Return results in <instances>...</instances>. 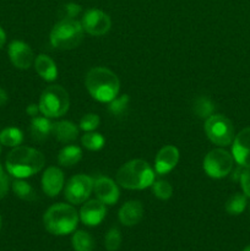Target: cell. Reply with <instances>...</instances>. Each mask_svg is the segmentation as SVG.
Instances as JSON below:
<instances>
[{
    "instance_id": "1",
    "label": "cell",
    "mask_w": 250,
    "mask_h": 251,
    "mask_svg": "<svg viewBox=\"0 0 250 251\" xmlns=\"http://www.w3.org/2000/svg\"><path fill=\"white\" fill-rule=\"evenodd\" d=\"M46 158L41 151L32 147L17 146L9 152L5 167L10 176L17 179H25L43 169Z\"/></svg>"
},
{
    "instance_id": "2",
    "label": "cell",
    "mask_w": 250,
    "mask_h": 251,
    "mask_svg": "<svg viewBox=\"0 0 250 251\" xmlns=\"http://www.w3.org/2000/svg\"><path fill=\"white\" fill-rule=\"evenodd\" d=\"M85 85L88 93L96 100L109 103L118 96L120 90V81L112 70L107 68H93L87 73Z\"/></svg>"
},
{
    "instance_id": "3",
    "label": "cell",
    "mask_w": 250,
    "mask_h": 251,
    "mask_svg": "<svg viewBox=\"0 0 250 251\" xmlns=\"http://www.w3.org/2000/svg\"><path fill=\"white\" fill-rule=\"evenodd\" d=\"M46 229L53 235H66L76 229L78 223V213L76 208L66 203H56L50 206L43 216Z\"/></svg>"
},
{
    "instance_id": "4",
    "label": "cell",
    "mask_w": 250,
    "mask_h": 251,
    "mask_svg": "<svg viewBox=\"0 0 250 251\" xmlns=\"http://www.w3.org/2000/svg\"><path fill=\"white\" fill-rule=\"evenodd\" d=\"M153 180V169L142 159H132L127 162L117 173V183L129 190H142L149 188Z\"/></svg>"
},
{
    "instance_id": "5",
    "label": "cell",
    "mask_w": 250,
    "mask_h": 251,
    "mask_svg": "<svg viewBox=\"0 0 250 251\" xmlns=\"http://www.w3.org/2000/svg\"><path fill=\"white\" fill-rule=\"evenodd\" d=\"M82 25L75 19H64L54 25L50 31V43L54 48L70 50L77 48L83 41Z\"/></svg>"
},
{
    "instance_id": "6",
    "label": "cell",
    "mask_w": 250,
    "mask_h": 251,
    "mask_svg": "<svg viewBox=\"0 0 250 251\" xmlns=\"http://www.w3.org/2000/svg\"><path fill=\"white\" fill-rule=\"evenodd\" d=\"M39 112L47 118L63 117L69 110V93L59 85L48 86L39 98Z\"/></svg>"
},
{
    "instance_id": "7",
    "label": "cell",
    "mask_w": 250,
    "mask_h": 251,
    "mask_svg": "<svg viewBox=\"0 0 250 251\" xmlns=\"http://www.w3.org/2000/svg\"><path fill=\"white\" fill-rule=\"evenodd\" d=\"M205 132L211 142L217 146H229L234 140V126L225 115H211L205 122Z\"/></svg>"
},
{
    "instance_id": "8",
    "label": "cell",
    "mask_w": 250,
    "mask_h": 251,
    "mask_svg": "<svg viewBox=\"0 0 250 251\" xmlns=\"http://www.w3.org/2000/svg\"><path fill=\"white\" fill-rule=\"evenodd\" d=\"M233 162L234 158L229 152L222 149H215L206 154L203 159V171L211 178H225L232 172Z\"/></svg>"
},
{
    "instance_id": "9",
    "label": "cell",
    "mask_w": 250,
    "mask_h": 251,
    "mask_svg": "<svg viewBox=\"0 0 250 251\" xmlns=\"http://www.w3.org/2000/svg\"><path fill=\"white\" fill-rule=\"evenodd\" d=\"M93 190V179L86 174H78L73 176L70 180L66 183L65 199L73 205L82 203L90 198L91 193Z\"/></svg>"
},
{
    "instance_id": "10",
    "label": "cell",
    "mask_w": 250,
    "mask_h": 251,
    "mask_svg": "<svg viewBox=\"0 0 250 251\" xmlns=\"http://www.w3.org/2000/svg\"><path fill=\"white\" fill-rule=\"evenodd\" d=\"M81 25L86 33L91 36H103L108 33L112 27L109 15L98 9H90L83 14Z\"/></svg>"
},
{
    "instance_id": "11",
    "label": "cell",
    "mask_w": 250,
    "mask_h": 251,
    "mask_svg": "<svg viewBox=\"0 0 250 251\" xmlns=\"http://www.w3.org/2000/svg\"><path fill=\"white\" fill-rule=\"evenodd\" d=\"M10 61L21 70H27L34 63V54L31 47L22 41H12L7 48Z\"/></svg>"
},
{
    "instance_id": "12",
    "label": "cell",
    "mask_w": 250,
    "mask_h": 251,
    "mask_svg": "<svg viewBox=\"0 0 250 251\" xmlns=\"http://www.w3.org/2000/svg\"><path fill=\"white\" fill-rule=\"evenodd\" d=\"M233 158L239 166L250 168V127L243 129L233 140Z\"/></svg>"
},
{
    "instance_id": "13",
    "label": "cell",
    "mask_w": 250,
    "mask_h": 251,
    "mask_svg": "<svg viewBox=\"0 0 250 251\" xmlns=\"http://www.w3.org/2000/svg\"><path fill=\"white\" fill-rule=\"evenodd\" d=\"M93 190L98 200L102 201L104 205H114L119 200V188L107 176H100L93 180Z\"/></svg>"
},
{
    "instance_id": "14",
    "label": "cell",
    "mask_w": 250,
    "mask_h": 251,
    "mask_svg": "<svg viewBox=\"0 0 250 251\" xmlns=\"http://www.w3.org/2000/svg\"><path fill=\"white\" fill-rule=\"evenodd\" d=\"M105 213H107V208L104 203L98 199H95V200L87 201L81 207L80 218L83 225L93 227V226H98L104 220Z\"/></svg>"
},
{
    "instance_id": "15",
    "label": "cell",
    "mask_w": 250,
    "mask_h": 251,
    "mask_svg": "<svg viewBox=\"0 0 250 251\" xmlns=\"http://www.w3.org/2000/svg\"><path fill=\"white\" fill-rule=\"evenodd\" d=\"M64 188V173L58 167H49L42 176V189L49 198H55Z\"/></svg>"
},
{
    "instance_id": "16",
    "label": "cell",
    "mask_w": 250,
    "mask_h": 251,
    "mask_svg": "<svg viewBox=\"0 0 250 251\" xmlns=\"http://www.w3.org/2000/svg\"><path fill=\"white\" fill-rule=\"evenodd\" d=\"M179 162V151L172 145L162 147L154 159V171L158 174H166L171 172Z\"/></svg>"
},
{
    "instance_id": "17",
    "label": "cell",
    "mask_w": 250,
    "mask_h": 251,
    "mask_svg": "<svg viewBox=\"0 0 250 251\" xmlns=\"http://www.w3.org/2000/svg\"><path fill=\"white\" fill-rule=\"evenodd\" d=\"M144 217V207L140 201L131 200L125 202L119 210V221L126 227L136 226Z\"/></svg>"
},
{
    "instance_id": "18",
    "label": "cell",
    "mask_w": 250,
    "mask_h": 251,
    "mask_svg": "<svg viewBox=\"0 0 250 251\" xmlns=\"http://www.w3.org/2000/svg\"><path fill=\"white\" fill-rule=\"evenodd\" d=\"M34 69L44 81L50 82L58 77V69H56L55 63L53 61V59L49 58L46 54H39L34 59Z\"/></svg>"
},
{
    "instance_id": "19",
    "label": "cell",
    "mask_w": 250,
    "mask_h": 251,
    "mask_svg": "<svg viewBox=\"0 0 250 251\" xmlns=\"http://www.w3.org/2000/svg\"><path fill=\"white\" fill-rule=\"evenodd\" d=\"M51 134L55 136L58 141L63 142V144H68V142H73L77 139L78 130L74 123L63 120V122L54 123Z\"/></svg>"
},
{
    "instance_id": "20",
    "label": "cell",
    "mask_w": 250,
    "mask_h": 251,
    "mask_svg": "<svg viewBox=\"0 0 250 251\" xmlns=\"http://www.w3.org/2000/svg\"><path fill=\"white\" fill-rule=\"evenodd\" d=\"M53 123L47 117H33L31 122V136L34 141H44L51 134Z\"/></svg>"
},
{
    "instance_id": "21",
    "label": "cell",
    "mask_w": 250,
    "mask_h": 251,
    "mask_svg": "<svg viewBox=\"0 0 250 251\" xmlns=\"http://www.w3.org/2000/svg\"><path fill=\"white\" fill-rule=\"evenodd\" d=\"M82 158V151L77 146H66L59 152L58 162L63 167H73L77 164Z\"/></svg>"
},
{
    "instance_id": "22",
    "label": "cell",
    "mask_w": 250,
    "mask_h": 251,
    "mask_svg": "<svg viewBox=\"0 0 250 251\" xmlns=\"http://www.w3.org/2000/svg\"><path fill=\"white\" fill-rule=\"evenodd\" d=\"M71 244L75 251H93L95 249L92 235L85 230H76L71 239Z\"/></svg>"
},
{
    "instance_id": "23",
    "label": "cell",
    "mask_w": 250,
    "mask_h": 251,
    "mask_svg": "<svg viewBox=\"0 0 250 251\" xmlns=\"http://www.w3.org/2000/svg\"><path fill=\"white\" fill-rule=\"evenodd\" d=\"M24 141V134L17 127H6L0 132V144L6 147H17Z\"/></svg>"
},
{
    "instance_id": "24",
    "label": "cell",
    "mask_w": 250,
    "mask_h": 251,
    "mask_svg": "<svg viewBox=\"0 0 250 251\" xmlns=\"http://www.w3.org/2000/svg\"><path fill=\"white\" fill-rule=\"evenodd\" d=\"M12 191L17 198L25 201H33L36 200V193L33 188L28 183L24 181L22 179H17L12 183Z\"/></svg>"
},
{
    "instance_id": "25",
    "label": "cell",
    "mask_w": 250,
    "mask_h": 251,
    "mask_svg": "<svg viewBox=\"0 0 250 251\" xmlns=\"http://www.w3.org/2000/svg\"><path fill=\"white\" fill-rule=\"evenodd\" d=\"M247 207V195L243 194H235L230 196L229 200L225 203V211L232 216H238L243 212Z\"/></svg>"
},
{
    "instance_id": "26",
    "label": "cell",
    "mask_w": 250,
    "mask_h": 251,
    "mask_svg": "<svg viewBox=\"0 0 250 251\" xmlns=\"http://www.w3.org/2000/svg\"><path fill=\"white\" fill-rule=\"evenodd\" d=\"M83 147H86L90 151H98L104 146V137L100 132L87 131L81 139Z\"/></svg>"
},
{
    "instance_id": "27",
    "label": "cell",
    "mask_w": 250,
    "mask_h": 251,
    "mask_svg": "<svg viewBox=\"0 0 250 251\" xmlns=\"http://www.w3.org/2000/svg\"><path fill=\"white\" fill-rule=\"evenodd\" d=\"M215 110V107H213V103L211 102L208 98L206 97H199L196 98V100L194 102V112L196 113L199 118L203 119L206 118L207 119L208 117H211Z\"/></svg>"
},
{
    "instance_id": "28",
    "label": "cell",
    "mask_w": 250,
    "mask_h": 251,
    "mask_svg": "<svg viewBox=\"0 0 250 251\" xmlns=\"http://www.w3.org/2000/svg\"><path fill=\"white\" fill-rule=\"evenodd\" d=\"M129 96L123 95L120 97H115L112 102H109V112L112 113L114 117H122L124 113H126L127 107H129Z\"/></svg>"
},
{
    "instance_id": "29",
    "label": "cell",
    "mask_w": 250,
    "mask_h": 251,
    "mask_svg": "<svg viewBox=\"0 0 250 251\" xmlns=\"http://www.w3.org/2000/svg\"><path fill=\"white\" fill-rule=\"evenodd\" d=\"M152 193L159 200H168L173 194V188L167 180H157L152 183Z\"/></svg>"
},
{
    "instance_id": "30",
    "label": "cell",
    "mask_w": 250,
    "mask_h": 251,
    "mask_svg": "<svg viewBox=\"0 0 250 251\" xmlns=\"http://www.w3.org/2000/svg\"><path fill=\"white\" fill-rule=\"evenodd\" d=\"M122 245V234L118 228H112L108 230L104 238V247L108 251H117Z\"/></svg>"
},
{
    "instance_id": "31",
    "label": "cell",
    "mask_w": 250,
    "mask_h": 251,
    "mask_svg": "<svg viewBox=\"0 0 250 251\" xmlns=\"http://www.w3.org/2000/svg\"><path fill=\"white\" fill-rule=\"evenodd\" d=\"M81 11H82V7L80 5L75 4V2H68V4H64L59 9L58 15L60 17V20L75 19L76 16H78L81 14Z\"/></svg>"
},
{
    "instance_id": "32",
    "label": "cell",
    "mask_w": 250,
    "mask_h": 251,
    "mask_svg": "<svg viewBox=\"0 0 250 251\" xmlns=\"http://www.w3.org/2000/svg\"><path fill=\"white\" fill-rule=\"evenodd\" d=\"M100 119L97 114H93V113H88V114L83 115L82 119L80 120V127L83 131H93V130L97 129L100 126Z\"/></svg>"
},
{
    "instance_id": "33",
    "label": "cell",
    "mask_w": 250,
    "mask_h": 251,
    "mask_svg": "<svg viewBox=\"0 0 250 251\" xmlns=\"http://www.w3.org/2000/svg\"><path fill=\"white\" fill-rule=\"evenodd\" d=\"M7 191H9V178L0 164V200L6 196Z\"/></svg>"
},
{
    "instance_id": "34",
    "label": "cell",
    "mask_w": 250,
    "mask_h": 251,
    "mask_svg": "<svg viewBox=\"0 0 250 251\" xmlns=\"http://www.w3.org/2000/svg\"><path fill=\"white\" fill-rule=\"evenodd\" d=\"M240 184H242L243 191L248 198H250V168H247L240 176Z\"/></svg>"
},
{
    "instance_id": "35",
    "label": "cell",
    "mask_w": 250,
    "mask_h": 251,
    "mask_svg": "<svg viewBox=\"0 0 250 251\" xmlns=\"http://www.w3.org/2000/svg\"><path fill=\"white\" fill-rule=\"evenodd\" d=\"M26 112H27V114H28V115H32V117H36V115L39 113V105L38 104H34V103H32V104H29L28 107H27Z\"/></svg>"
},
{
    "instance_id": "36",
    "label": "cell",
    "mask_w": 250,
    "mask_h": 251,
    "mask_svg": "<svg viewBox=\"0 0 250 251\" xmlns=\"http://www.w3.org/2000/svg\"><path fill=\"white\" fill-rule=\"evenodd\" d=\"M7 100H9V97H7V93L5 92L2 88H0V107H2V105L6 104Z\"/></svg>"
},
{
    "instance_id": "37",
    "label": "cell",
    "mask_w": 250,
    "mask_h": 251,
    "mask_svg": "<svg viewBox=\"0 0 250 251\" xmlns=\"http://www.w3.org/2000/svg\"><path fill=\"white\" fill-rule=\"evenodd\" d=\"M5 42H6V34H5L4 29H2L1 27H0V49H1L2 47H4Z\"/></svg>"
},
{
    "instance_id": "38",
    "label": "cell",
    "mask_w": 250,
    "mask_h": 251,
    "mask_svg": "<svg viewBox=\"0 0 250 251\" xmlns=\"http://www.w3.org/2000/svg\"><path fill=\"white\" fill-rule=\"evenodd\" d=\"M243 251H250V245H249V247H247V248H245V249L243 250Z\"/></svg>"
},
{
    "instance_id": "39",
    "label": "cell",
    "mask_w": 250,
    "mask_h": 251,
    "mask_svg": "<svg viewBox=\"0 0 250 251\" xmlns=\"http://www.w3.org/2000/svg\"><path fill=\"white\" fill-rule=\"evenodd\" d=\"M0 229H1V216H0Z\"/></svg>"
},
{
    "instance_id": "40",
    "label": "cell",
    "mask_w": 250,
    "mask_h": 251,
    "mask_svg": "<svg viewBox=\"0 0 250 251\" xmlns=\"http://www.w3.org/2000/svg\"><path fill=\"white\" fill-rule=\"evenodd\" d=\"M0 154H1V144H0Z\"/></svg>"
}]
</instances>
